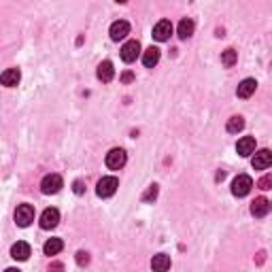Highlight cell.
Returning <instances> with one entry per match:
<instances>
[{
    "instance_id": "cell-22",
    "label": "cell",
    "mask_w": 272,
    "mask_h": 272,
    "mask_svg": "<svg viewBox=\"0 0 272 272\" xmlns=\"http://www.w3.org/2000/svg\"><path fill=\"white\" fill-rule=\"evenodd\" d=\"M236 60H238V51L236 49H225L221 54V64L228 66V68L236 64Z\"/></svg>"
},
{
    "instance_id": "cell-20",
    "label": "cell",
    "mask_w": 272,
    "mask_h": 272,
    "mask_svg": "<svg viewBox=\"0 0 272 272\" xmlns=\"http://www.w3.org/2000/svg\"><path fill=\"white\" fill-rule=\"evenodd\" d=\"M177 32H179V39H183V41L190 39V36L194 34V21L192 19H181Z\"/></svg>"
},
{
    "instance_id": "cell-3",
    "label": "cell",
    "mask_w": 272,
    "mask_h": 272,
    "mask_svg": "<svg viewBox=\"0 0 272 272\" xmlns=\"http://www.w3.org/2000/svg\"><path fill=\"white\" fill-rule=\"evenodd\" d=\"M62 187H64V181H62V177H60V175H47L41 181V192L47 194V196L58 194Z\"/></svg>"
},
{
    "instance_id": "cell-7",
    "label": "cell",
    "mask_w": 272,
    "mask_h": 272,
    "mask_svg": "<svg viewBox=\"0 0 272 272\" xmlns=\"http://www.w3.org/2000/svg\"><path fill=\"white\" fill-rule=\"evenodd\" d=\"M60 223V210L58 208H45L41 215V228L43 230H54Z\"/></svg>"
},
{
    "instance_id": "cell-14",
    "label": "cell",
    "mask_w": 272,
    "mask_h": 272,
    "mask_svg": "<svg viewBox=\"0 0 272 272\" xmlns=\"http://www.w3.org/2000/svg\"><path fill=\"white\" fill-rule=\"evenodd\" d=\"M236 151H238V155H243V157L255 153V138L253 136H243L236 145Z\"/></svg>"
},
{
    "instance_id": "cell-17",
    "label": "cell",
    "mask_w": 272,
    "mask_h": 272,
    "mask_svg": "<svg viewBox=\"0 0 272 272\" xmlns=\"http://www.w3.org/2000/svg\"><path fill=\"white\" fill-rule=\"evenodd\" d=\"M255 89H258V81H255V79H245V81H240V85L236 89V96L238 98H249V96H253Z\"/></svg>"
},
{
    "instance_id": "cell-11",
    "label": "cell",
    "mask_w": 272,
    "mask_h": 272,
    "mask_svg": "<svg viewBox=\"0 0 272 272\" xmlns=\"http://www.w3.org/2000/svg\"><path fill=\"white\" fill-rule=\"evenodd\" d=\"M270 208H272V204L268 198H264V196L262 198H255L251 202V215L253 217H266L270 213Z\"/></svg>"
},
{
    "instance_id": "cell-4",
    "label": "cell",
    "mask_w": 272,
    "mask_h": 272,
    "mask_svg": "<svg viewBox=\"0 0 272 272\" xmlns=\"http://www.w3.org/2000/svg\"><path fill=\"white\" fill-rule=\"evenodd\" d=\"M15 221H17L19 228H28L34 221V208L30 204H19L17 210H15Z\"/></svg>"
},
{
    "instance_id": "cell-8",
    "label": "cell",
    "mask_w": 272,
    "mask_h": 272,
    "mask_svg": "<svg viewBox=\"0 0 272 272\" xmlns=\"http://www.w3.org/2000/svg\"><path fill=\"white\" fill-rule=\"evenodd\" d=\"M140 56V43L138 41H128L122 47V60L124 62H136V58Z\"/></svg>"
},
{
    "instance_id": "cell-28",
    "label": "cell",
    "mask_w": 272,
    "mask_h": 272,
    "mask_svg": "<svg viewBox=\"0 0 272 272\" xmlns=\"http://www.w3.org/2000/svg\"><path fill=\"white\" fill-rule=\"evenodd\" d=\"M132 79H134V74H132V72H124V74H122V81H124V83H130Z\"/></svg>"
},
{
    "instance_id": "cell-9",
    "label": "cell",
    "mask_w": 272,
    "mask_h": 272,
    "mask_svg": "<svg viewBox=\"0 0 272 272\" xmlns=\"http://www.w3.org/2000/svg\"><path fill=\"white\" fill-rule=\"evenodd\" d=\"M170 34H172V24H170V21L168 19H160V21H157L155 28H153V39L164 43V41L170 39Z\"/></svg>"
},
{
    "instance_id": "cell-21",
    "label": "cell",
    "mask_w": 272,
    "mask_h": 272,
    "mask_svg": "<svg viewBox=\"0 0 272 272\" xmlns=\"http://www.w3.org/2000/svg\"><path fill=\"white\" fill-rule=\"evenodd\" d=\"M245 128V119L240 117V115H234L228 119V124H225V130H228L230 134H238L240 130Z\"/></svg>"
},
{
    "instance_id": "cell-19",
    "label": "cell",
    "mask_w": 272,
    "mask_h": 272,
    "mask_svg": "<svg viewBox=\"0 0 272 272\" xmlns=\"http://www.w3.org/2000/svg\"><path fill=\"white\" fill-rule=\"evenodd\" d=\"M64 249V243L60 238H49L47 243L43 245V251H45V255H58L60 251Z\"/></svg>"
},
{
    "instance_id": "cell-30",
    "label": "cell",
    "mask_w": 272,
    "mask_h": 272,
    "mask_svg": "<svg viewBox=\"0 0 272 272\" xmlns=\"http://www.w3.org/2000/svg\"><path fill=\"white\" fill-rule=\"evenodd\" d=\"M4 272H21V270H17V268H6Z\"/></svg>"
},
{
    "instance_id": "cell-23",
    "label": "cell",
    "mask_w": 272,
    "mask_h": 272,
    "mask_svg": "<svg viewBox=\"0 0 272 272\" xmlns=\"http://www.w3.org/2000/svg\"><path fill=\"white\" fill-rule=\"evenodd\" d=\"M258 187H260V190H264V192L272 190V172H270V175H264V177L258 181Z\"/></svg>"
},
{
    "instance_id": "cell-16",
    "label": "cell",
    "mask_w": 272,
    "mask_h": 272,
    "mask_svg": "<svg viewBox=\"0 0 272 272\" xmlns=\"http://www.w3.org/2000/svg\"><path fill=\"white\" fill-rule=\"evenodd\" d=\"M151 268H153V272H168L170 270V258L166 253L153 255V260H151Z\"/></svg>"
},
{
    "instance_id": "cell-15",
    "label": "cell",
    "mask_w": 272,
    "mask_h": 272,
    "mask_svg": "<svg viewBox=\"0 0 272 272\" xmlns=\"http://www.w3.org/2000/svg\"><path fill=\"white\" fill-rule=\"evenodd\" d=\"M11 258L13 260H19V262H26L30 258V245L24 243V240H19V243H15L11 247Z\"/></svg>"
},
{
    "instance_id": "cell-27",
    "label": "cell",
    "mask_w": 272,
    "mask_h": 272,
    "mask_svg": "<svg viewBox=\"0 0 272 272\" xmlns=\"http://www.w3.org/2000/svg\"><path fill=\"white\" fill-rule=\"evenodd\" d=\"M62 270H64V264L62 262H54L49 266V272H62Z\"/></svg>"
},
{
    "instance_id": "cell-1",
    "label": "cell",
    "mask_w": 272,
    "mask_h": 272,
    "mask_svg": "<svg viewBox=\"0 0 272 272\" xmlns=\"http://www.w3.org/2000/svg\"><path fill=\"white\" fill-rule=\"evenodd\" d=\"M117 187H119L117 177H102L96 185V194H98V198H111L117 192Z\"/></svg>"
},
{
    "instance_id": "cell-25",
    "label": "cell",
    "mask_w": 272,
    "mask_h": 272,
    "mask_svg": "<svg viewBox=\"0 0 272 272\" xmlns=\"http://www.w3.org/2000/svg\"><path fill=\"white\" fill-rule=\"evenodd\" d=\"M77 264H79L81 268L87 266V264H89V253H87V251H79V253H77Z\"/></svg>"
},
{
    "instance_id": "cell-24",
    "label": "cell",
    "mask_w": 272,
    "mask_h": 272,
    "mask_svg": "<svg viewBox=\"0 0 272 272\" xmlns=\"http://www.w3.org/2000/svg\"><path fill=\"white\" fill-rule=\"evenodd\" d=\"M157 198V185H149V190L142 194V202H153Z\"/></svg>"
},
{
    "instance_id": "cell-2",
    "label": "cell",
    "mask_w": 272,
    "mask_h": 272,
    "mask_svg": "<svg viewBox=\"0 0 272 272\" xmlns=\"http://www.w3.org/2000/svg\"><path fill=\"white\" fill-rule=\"evenodd\" d=\"M251 187H253V179L249 177V175H238L236 179H234V183H232V194L236 196V198H245V196L251 192Z\"/></svg>"
},
{
    "instance_id": "cell-6",
    "label": "cell",
    "mask_w": 272,
    "mask_h": 272,
    "mask_svg": "<svg viewBox=\"0 0 272 272\" xmlns=\"http://www.w3.org/2000/svg\"><path fill=\"white\" fill-rule=\"evenodd\" d=\"M251 166L255 170H266L272 166V151L270 149H260L255 151L253 160H251Z\"/></svg>"
},
{
    "instance_id": "cell-10",
    "label": "cell",
    "mask_w": 272,
    "mask_h": 272,
    "mask_svg": "<svg viewBox=\"0 0 272 272\" xmlns=\"http://www.w3.org/2000/svg\"><path fill=\"white\" fill-rule=\"evenodd\" d=\"M109 34H111V39H113V41H124L126 36L130 34V24H128L126 19H119V21H115V24L111 26Z\"/></svg>"
},
{
    "instance_id": "cell-5",
    "label": "cell",
    "mask_w": 272,
    "mask_h": 272,
    "mask_svg": "<svg viewBox=\"0 0 272 272\" xmlns=\"http://www.w3.org/2000/svg\"><path fill=\"white\" fill-rule=\"evenodd\" d=\"M107 166L111 170H119V168H124L126 162H128V155H126V151L124 149H111L109 153H107Z\"/></svg>"
},
{
    "instance_id": "cell-18",
    "label": "cell",
    "mask_w": 272,
    "mask_h": 272,
    "mask_svg": "<svg viewBox=\"0 0 272 272\" xmlns=\"http://www.w3.org/2000/svg\"><path fill=\"white\" fill-rule=\"evenodd\" d=\"M157 62H160V49L157 47H149L145 54H142V64L147 68H153Z\"/></svg>"
},
{
    "instance_id": "cell-29",
    "label": "cell",
    "mask_w": 272,
    "mask_h": 272,
    "mask_svg": "<svg viewBox=\"0 0 272 272\" xmlns=\"http://www.w3.org/2000/svg\"><path fill=\"white\" fill-rule=\"evenodd\" d=\"M264 255H266L264 251H260V253H258V264H262V262H264Z\"/></svg>"
},
{
    "instance_id": "cell-13",
    "label": "cell",
    "mask_w": 272,
    "mask_h": 272,
    "mask_svg": "<svg viewBox=\"0 0 272 272\" xmlns=\"http://www.w3.org/2000/svg\"><path fill=\"white\" fill-rule=\"evenodd\" d=\"M96 77L100 79L102 83H109L113 77H115V68H113V64L109 62V60H104V62H100V64H98Z\"/></svg>"
},
{
    "instance_id": "cell-12",
    "label": "cell",
    "mask_w": 272,
    "mask_h": 272,
    "mask_svg": "<svg viewBox=\"0 0 272 272\" xmlns=\"http://www.w3.org/2000/svg\"><path fill=\"white\" fill-rule=\"evenodd\" d=\"M19 79H21L19 68H6V70L0 74V81H2L4 87H15L19 83Z\"/></svg>"
},
{
    "instance_id": "cell-26",
    "label": "cell",
    "mask_w": 272,
    "mask_h": 272,
    "mask_svg": "<svg viewBox=\"0 0 272 272\" xmlns=\"http://www.w3.org/2000/svg\"><path fill=\"white\" fill-rule=\"evenodd\" d=\"M72 192L77 194V196H81V194H85V183H83V181L79 179V181H74L72 183Z\"/></svg>"
}]
</instances>
